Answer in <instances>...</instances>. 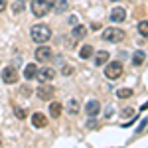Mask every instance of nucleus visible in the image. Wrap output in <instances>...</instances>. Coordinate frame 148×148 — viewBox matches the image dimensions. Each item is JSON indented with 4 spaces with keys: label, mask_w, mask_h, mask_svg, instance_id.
I'll return each instance as SVG.
<instances>
[{
    "label": "nucleus",
    "mask_w": 148,
    "mask_h": 148,
    "mask_svg": "<svg viewBox=\"0 0 148 148\" xmlns=\"http://www.w3.org/2000/svg\"><path fill=\"white\" fill-rule=\"evenodd\" d=\"M30 36H32V40H34L36 44L40 46V44L49 42L51 30H49V26H46V24H36V26H32V30H30Z\"/></svg>",
    "instance_id": "obj_1"
},
{
    "label": "nucleus",
    "mask_w": 148,
    "mask_h": 148,
    "mask_svg": "<svg viewBox=\"0 0 148 148\" xmlns=\"http://www.w3.org/2000/svg\"><path fill=\"white\" fill-rule=\"evenodd\" d=\"M123 114H125V116H132V114H134V109H125Z\"/></svg>",
    "instance_id": "obj_23"
},
{
    "label": "nucleus",
    "mask_w": 148,
    "mask_h": 148,
    "mask_svg": "<svg viewBox=\"0 0 148 148\" xmlns=\"http://www.w3.org/2000/svg\"><path fill=\"white\" fill-rule=\"evenodd\" d=\"M36 75H38V65H36V63H28V65L24 67V77L30 81V79H34Z\"/></svg>",
    "instance_id": "obj_13"
},
{
    "label": "nucleus",
    "mask_w": 148,
    "mask_h": 148,
    "mask_svg": "<svg viewBox=\"0 0 148 148\" xmlns=\"http://www.w3.org/2000/svg\"><path fill=\"white\" fill-rule=\"evenodd\" d=\"M14 113H16L18 119H26V109H22V107H16V109H14Z\"/></svg>",
    "instance_id": "obj_22"
},
{
    "label": "nucleus",
    "mask_w": 148,
    "mask_h": 148,
    "mask_svg": "<svg viewBox=\"0 0 148 148\" xmlns=\"http://www.w3.org/2000/svg\"><path fill=\"white\" fill-rule=\"evenodd\" d=\"M111 20H113V22H125L126 20V10L123 8V6L113 8V12H111Z\"/></svg>",
    "instance_id": "obj_10"
},
{
    "label": "nucleus",
    "mask_w": 148,
    "mask_h": 148,
    "mask_svg": "<svg viewBox=\"0 0 148 148\" xmlns=\"http://www.w3.org/2000/svg\"><path fill=\"white\" fill-rule=\"evenodd\" d=\"M53 95H56V89H53V85H49V81H47V83H42V85L38 87V97H40L42 101L53 99Z\"/></svg>",
    "instance_id": "obj_5"
},
{
    "label": "nucleus",
    "mask_w": 148,
    "mask_h": 148,
    "mask_svg": "<svg viewBox=\"0 0 148 148\" xmlns=\"http://www.w3.org/2000/svg\"><path fill=\"white\" fill-rule=\"evenodd\" d=\"M53 8H56V12H65L69 8V4H67V0H57L53 4Z\"/></svg>",
    "instance_id": "obj_18"
},
{
    "label": "nucleus",
    "mask_w": 148,
    "mask_h": 148,
    "mask_svg": "<svg viewBox=\"0 0 148 148\" xmlns=\"http://www.w3.org/2000/svg\"><path fill=\"white\" fill-rule=\"evenodd\" d=\"M93 51H95V49H93L91 46H83V47H81V51H79V57H81V59H87V57L93 56Z\"/></svg>",
    "instance_id": "obj_17"
},
{
    "label": "nucleus",
    "mask_w": 148,
    "mask_h": 148,
    "mask_svg": "<svg viewBox=\"0 0 148 148\" xmlns=\"http://www.w3.org/2000/svg\"><path fill=\"white\" fill-rule=\"evenodd\" d=\"M36 59L42 61V63H44V61H49V59H51V49L47 46H44V44H40V47L36 49Z\"/></svg>",
    "instance_id": "obj_8"
},
{
    "label": "nucleus",
    "mask_w": 148,
    "mask_h": 148,
    "mask_svg": "<svg viewBox=\"0 0 148 148\" xmlns=\"http://www.w3.org/2000/svg\"><path fill=\"white\" fill-rule=\"evenodd\" d=\"M99 111H101V105H99V101L89 99V101H87V105H85V113L89 114L91 119H95V116L99 114Z\"/></svg>",
    "instance_id": "obj_9"
},
{
    "label": "nucleus",
    "mask_w": 148,
    "mask_h": 148,
    "mask_svg": "<svg viewBox=\"0 0 148 148\" xmlns=\"http://www.w3.org/2000/svg\"><path fill=\"white\" fill-rule=\"evenodd\" d=\"M32 12H34V16L38 18H42V16H46L47 12L53 8V2L51 0H32Z\"/></svg>",
    "instance_id": "obj_2"
},
{
    "label": "nucleus",
    "mask_w": 148,
    "mask_h": 148,
    "mask_svg": "<svg viewBox=\"0 0 148 148\" xmlns=\"http://www.w3.org/2000/svg\"><path fill=\"white\" fill-rule=\"evenodd\" d=\"M85 36H87V26H77V24H75V28H73V32H71V40L77 42V40H83Z\"/></svg>",
    "instance_id": "obj_12"
},
{
    "label": "nucleus",
    "mask_w": 148,
    "mask_h": 148,
    "mask_svg": "<svg viewBox=\"0 0 148 148\" xmlns=\"http://www.w3.org/2000/svg\"><path fill=\"white\" fill-rule=\"evenodd\" d=\"M63 75H71V65H65L63 67Z\"/></svg>",
    "instance_id": "obj_25"
},
{
    "label": "nucleus",
    "mask_w": 148,
    "mask_h": 148,
    "mask_svg": "<svg viewBox=\"0 0 148 148\" xmlns=\"http://www.w3.org/2000/svg\"><path fill=\"white\" fill-rule=\"evenodd\" d=\"M67 22H69V24H71V26H75V24H77V18H75V16H71V18H69Z\"/></svg>",
    "instance_id": "obj_26"
},
{
    "label": "nucleus",
    "mask_w": 148,
    "mask_h": 148,
    "mask_svg": "<svg viewBox=\"0 0 148 148\" xmlns=\"http://www.w3.org/2000/svg\"><path fill=\"white\" fill-rule=\"evenodd\" d=\"M67 111H69V114H77L79 113V103H77V99H69Z\"/></svg>",
    "instance_id": "obj_16"
},
{
    "label": "nucleus",
    "mask_w": 148,
    "mask_h": 148,
    "mask_svg": "<svg viewBox=\"0 0 148 148\" xmlns=\"http://www.w3.org/2000/svg\"><path fill=\"white\" fill-rule=\"evenodd\" d=\"M20 2H26V0H20Z\"/></svg>",
    "instance_id": "obj_27"
},
{
    "label": "nucleus",
    "mask_w": 148,
    "mask_h": 148,
    "mask_svg": "<svg viewBox=\"0 0 148 148\" xmlns=\"http://www.w3.org/2000/svg\"><path fill=\"white\" fill-rule=\"evenodd\" d=\"M2 81H4V83H8V85L16 83V81H18V71L12 67V65L4 67V71H2Z\"/></svg>",
    "instance_id": "obj_7"
},
{
    "label": "nucleus",
    "mask_w": 148,
    "mask_h": 148,
    "mask_svg": "<svg viewBox=\"0 0 148 148\" xmlns=\"http://www.w3.org/2000/svg\"><path fill=\"white\" fill-rule=\"evenodd\" d=\"M38 81L40 83H47V81H51L53 77H56V69L51 67H38Z\"/></svg>",
    "instance_id": "obj_6"
},
{
    "label": "nucleus",
    "mask_w": 148,
    "mask_h": 148,
    "mask_svg": "<svg viewBox=\"0 0 148 148\" xmlns=\"http://www.w3.org/2000/svg\"><path fill=\"white\" fill-rule=\"evenodd\" d=\"M105 42H109V44H119L123 38H125V32L121 30V28H105V32L101 36Z\"/></svg>",
    "instance_id": "obj_3"
},
{
    "label": "nucleus",
    "mask_w": 148,
    "mask_h": 148,
    "mask_svg": "<svg viewBox=\"0 0 148 148\" xmlns=\"http://www.w3.org/2000/svg\"><path fill=\"white\" fill-rule=\"evenodd\" d=\"M105 75H107L109 79H119V77L123 75V63H121V61H111V63H107V65H105Z\"/></svg>",
    "instance_id": "obj_4"
},
{
    "label": "nucleus",
    "mask_w": 148,
    "mask_h": 148,
    "mask_svg": "<svg viewBox=\"0 0 148 148\" xmlns=\"http://www.w3.org/2000/svg\"><path fill=\"white\" fill-rule=\"evenodd\" d=\"M138 32H140V36H148V22L146 20H142V22L138 24Z\"/></svg>",
    "instance_id": "obj_21"
},
{
    "label": "nucleus",
    "mask_w": 148,
    "mask_h": 148,
    "mask_svg": "<svg viewBox=\"0 0 148 148\" xmlns=\"http://www.w3.org/2000/svg\"><path fill=\"white\" fill-rule=\"evenodd\" d=\"M6 6H8V2H6V0H0V12L6 10Z\"/></svg>",
    "instance_id": "obj_24"
},
{
    "label": "nucleus",
    "mask_w": 148,
    "mask_h": 148,
    "mask_svg": "<svg viewBox=\"0 0 148 148\" xmlns=\"http://www.w3.org/2000/svg\"><path fill=\"white\" fill-rule=\"evenodd\" d=\"M32 125L36 128H44V126H47V116L42 113H34L32 114Z\"/></svg>",
    "instance_id": "obj_11"
},
{
    "label": "nucleus",
    "mask_w": 148,
    "mask_h": 148,
    "mask_svg": "<svg viewBox=\"0 0 148 148\" xmlns=\"http://www.w3.org/2000/svg\"><path fill=\"white\" fill-rule=\"evenodd\" d=\"M109 61V51H105V49H101V51H97V57H95V63L101 67V65H105Z\"/></svg>",
    "instance_id": "obj_14"
},
{
    "label": "nucleus",
    "mask_w": 148,
    "mask_h": 148,
    "mask_svg": "<svg viewBox=\"0 0 148 148\" xmlns=\"http://www.w3.org/2000/svg\"><path fill=\"white\" fill-rule=\"evenodd\" d=\"M116 97L119 99H128V97H132V89H119Z\"/></svg>",
    "instance_id": "obj_19"
},
{
    "label": "nucleus",
    "mask_w": 148,
    "mask_h": 148,
    "mask_svg": "<svg viewBox=\"0 0 148 148\" xmlns=\"http://www.w3.org/2000/svg\"><path fill=\"white\" fill-rule=\"evenodd\" d=\"M61 111H63V107H61L59 103H51V105H49V114H51L53 119H57V116L61 114Z\"/></svg>",
    "instance_id": "obj_15"
},
{
    "label": "nucleus",
    "mask_w": 148,
    "mask_h": 148,
    "mask_svg": "<svg viewBox=\"0 0 148 148\" xmlns=\"http://www.w3.org/2000/svg\"><path fill=\"white\" fill-rule=\"evenodd\" d=\"M142 61H144V53H142V51H136V53L132 56V63H134V65H140Z\"/></svg>",
    "instance_id": "obj_20"
}]
</instances>
